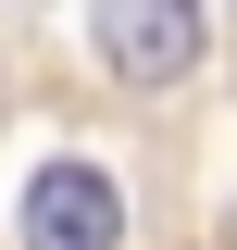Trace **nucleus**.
<instances>
[{
	"instance_id": "1",
	"label": "nucleus",
	"mask_w": 237,
	"mask_h": 250,
	"mask_svg": "<svg viewBox=\"0 0 237 250\" xmlns=\"http://www.w3.org/2000/svg\"><path fill=\"white\" fill-rule=\"evenodd\" d=\"M88 38L125 88H175L200 62V0H88Z\"/></svg>"
},
{
	"instance_id": "2",
	"label": "nucleus",
	"mask_w": 237,
	"mask_h": 250,
	"mask_svg": "<svg viewBox=\"0 0 237 250\" xmlns=\"http://www.w3.org/2000/svg\"><path fill=\"white\" fill-rule=\"evenodd\" d=\"M25 250H125V188L100 163H38L25 175Z\"/></svg>"
},
{
	"instance_id": "3",
	"label": "nucleus",
	"mask_w": 237,
	"mask_h": 250,
	"mask_svg": "<svg viewBox=\"0 0 237 250\" xmlns=\"http://www.w3.org/2000/svg\"><path fill=\"white\" fill-rule=\"evenodd\" d=\"M225 238H237V213H225Z\"/></svg>"
}]
</instances>
